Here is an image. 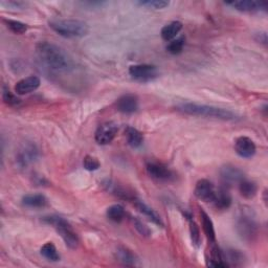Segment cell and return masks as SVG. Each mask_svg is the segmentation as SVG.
<instances>
[{"instance_id": "6da1fadb", "label": "cell", "mask_w": 268, "mask_h": 268, "mask_svg": "<svg viewBox=\"0 0 268 268\" xmlns=\"http://www.w3.org/2000/svg\"><path fill=\"white\" fill-rule=\"evenodd\" d=\"M36 54L41 64L52 72H67L73 67V61L69 55L54 43L39 42L36 45Z\"/></svg>"}, {"instance_id": "7a4b0ae2", "label": "cell", "mask_w": 268, "mask_h": 268, "mask_svg": "<svg viewBox=\"0 0 268 268\" xmlns=\"http://www.w3.org/2000/svg\"><path fill=\"white\" fill-rule=\"evenodd\" d=\"M177 110L189 115L209 117V119L221 120V121H234L237 120V115L230 110L219 108L209 105H200L195 103H182L179 104Z\"/></svg>"}, {"instance_id": "3957f363", "label": "cell", "mask_w": 268, "mask_h": 268, "mask_svg": "<svg viewBox=\"0 0 268 268\" xmlns=\"http://www.w3.org/2000/svg\"><path fill=\"white\" fill-rule=\"evenodd\" d=\"M49 27L59 36L69 39L85 37L89 32V26L86 22L75 19H59L49 21Z\"/></svg>"}, {"instance_id": "277c9868", "label": "cell", "mask_w": 268, "mask_h": 268, "mask_svg": "<svg viewBox=\"0 0 268 268\" xmlns=\"http://www.w3.org/2000/svg\"><path fill=\"white\" fill-rule=\"evenodd\" d=\"M43 221L49 225H52L57 232L63 239L67 247L71 249H76L79 245V237L77 232L74 230L69 221H66L64 218L56 215H50L43 218Z\"/></svg>"}, {"instance_id": "5b68a950", "label": "cell", "mask_w": 268, "mask_h": 268, "mask_svg": "<svg viewBox=\"0 0 268 268\" xmlns=\"http://www.w3.org/2000/svg\"><path fill=\"white\" fill-rule=\"evenodd\" d=\"M237 230L243 240L253 242L258 234V224L253 217L242 214L237 222Z\"/></svg>"}, {"instance_id": "8992f818", "label": "cell", "mask_w": 268, "mask_h": 268, "mask_svg": "<svg viewBox=\"0 0 268 268\" xmlns=\"http://www.w3.org/2000/svg\"><path fill=\"white\" fill-rule=\"evenodd\" d=\"M129 75L139 82H151L158 78L159 72L157 67L151 64H136L130 66Z\"/></svg>"}, {"instance_id": "52a82bcc", "label": "cell", "mask_w": 268, "mask_h": 268, "mask_svg": "<svg viewBox=\"0 0 268 268\" xmlns=\"http://www.w3.org/2000/svg\"><path fill=\"white\" fill-rule=\"evenodd\" d=\"M147 173L151 178H153L157 181H171L175 178L174 173L161 162L157 161H150L146 164Z\"/></svg>"}, {"instance_id": "ba28073f", "label": "cell", "mask_w": 268, "mask_h": 268, "mask_svg": "<svg viewBox=\"0 0 268 268\" xmlns=\"http://www.w3.org/2000/svg\"><path fill=\"white\" fill-rule=\"evenodd\" d=\"M117 131H119V127L113 122H106L99 125L94 134L95 142L99 145H108L114 140Z\"/></svg>"}, {"instance_id": "9c48e42d", "label": "cell", "mask_w": 268, "mask_h": 268, "mask_svg": "<svg viewBox=\"0 0 268 268\" xmlns=\"http://www.w3.org/2000/svg\"><path fill=\"white\" fill-rule=\"evenodd\" d=\"M216 189L214 184L208 180V179H200L197 181L195 189H194V194L195 196L201 200L205 201V203H212L215 199L216 196Z\"/></svg>"}, {"instance_id": "30bf717a", "label": "cell", "mask_w": 268, "mask_h": 268, "mask_svg": "<svg viewBox=\"0 0 268 268\" xmlns=\"http://www.w3.org/2000/svg\"><path fill=\"white\" fill-rule=\"evenodd\" d=\"M234 151L243 158H251L256 154L257 147L251 139L247 137H240L234 142Z\"/></svg>"}, {"instance_id": "8fae6325", "label": "cell", "mask_w": 268, "mask_h": 268, "mask_svg": "<svg viewBox=\"0 0 268 268\" xmlns=\"http://www.w3.org/2000/svg\"><path fill=\"white\" fill-rule=\"evenodd\" d=\"M220 176L227 186H231L233 183H240L243 179H245L243 171L232 164L223 165L220 169Z\"/></svg>"}, {"instance_id": "7c38bea8", "label": "cell", "mask_w": 268, "mask_h": 268, "mask_svg": "<svg viewBox=\"0 0 268 268\" xmlns=\"http://www.w3.org/2000/svg\"><path fill=\"white\" fill-rule=\"evenodd\" d=\"M115 106L117 111L125 114H131L137 112L139 109V98L136 94L127 93L116 100Z\"/></svg>"}, {"instance_id": "4fadbf2b", "label": "cell", "mask_w": 268, "mask_h": 268, "mask_svg": "<svg viewBox=\"0 0 268 268\" xmlns=\"http://www.w3.org/2000/svg\"><path fill=\"white\" fill-rule=\"evenodd\" d=\"M41 81L37 76H29L17 82L15 85L16 94L23 95L37 90L40 86Z\"/></svg>"}, {"instance_id": "5bb4252c", "label": "cell", "mask_w": 268, "mask_h": 268, "mask_svg": "<svg viewBox=\"0 0 268 268\" xmlns=\"http://www.w3.org/2000/svg\"><path fill=\"white\" fill-rule=\"evenodd\" d=\"M38 155L39 152L36 146L32 144H26L20 149L18 155H17V162L21 168H25L29 163L35 161L38 158Z\"/></svg>"}, {"instance_id": "9a60e30c", "label": "cell", "mask_w": 268, "mask_h": 268, "mask_svg": "<svg viewBox=\"0 0 268 268\" xmlns=\"http://www.w3.org/2000/svg\"><path fill=\"white\" fill-rule=\"evenodd\" d=\"M227 6L232 7L237 11L244 13H255V12H265L267 10V4L262 2H250V0H240V2L226 3Z\"/></svg>"}, {"instance_id": "2e32d148", "label": "cell", "mask_w": 268, "mask_h": 268, "mask_svg": "<svg viewBox=\"0 0 268 268\" xmlns=\"http://www.w3.org/2000/svg\"><path fill=\"white\" fill-rule=\"evenodd\" d=\"M115 259L126 266H137L139 263V257L132 250L125 246H119L114 253Z\"/></svg>"}, {"instance_id": "e0dca14e", "label": "cell", "mask_w": 268, "mask_h": 268, "mask_svg": "<svg viewBox=\"0 0 268 268\" xmlns=\"http://www.w3.org/2000/svg\"><path fill=\"white\" fill-rule=\"evenodd\" d=\"M48 200L42 194H27L22 197V205L30 209H41L47 206Z\"/></svg>"}, {"instance_id": "ac0fdd59", "label": "cell", "mask_w": 268, "mask_h": 268, "mask_svg": "<svg viewBox=\"0 0 268 268\" xmlns=\"http://www.w3.org/2000/svg\"><path fill=\"white\" fill-rule=\"evenodd\" d=\"M200 216H201V223H203V229L206 234V237L210 244L216 243V232L214 228V223L210 216L204 211L200 210Z\"/></svg>"}, {"instance_id": "d6986e66", "label": "cell", "mask_w": 268, "mask_h": 268, "mask_svg": "<svg viewBox=\"0 0 268 268\" xmlns=\"http://www.w3.org/2000/svg\"><path fill=\"white\" fill-rule=\"evenodd\" d=\"M213 205L218 210H227L231 205V197L226 188H221L216 191V196Z\"/></svg>"}, {"instance_id": "ffe728a7", "label": "cell", "mask_w": 268, "mask_h": 268, "mask_svg": "<svg viewBox=\"0 0 268 268\" xmlns=\"http://www.w3.org/2000/svg\"><path fill=\"white\" fill-rule=\"evenodd\" d=\"M182 23L180 21H172L161 28L160 36L164 41L170 42L176 38L179 31L182 29Z\"/></svg>"}, {"instance_id": "44dd1931", "label": "cell", "mask_w": 268, "mask_h": 268, "mask_svg": "<svg viewBox=\"0 0 268 268\" xmlns=\"http://www.w3.org/2000/svg\"><path fill=\"white\" fill-rule=\"evenodd\" d=\"M133 201H134V204H136V207L138 208V210L141 213H143L145 216H147L151 221H152L153 223H155L156 225H159V226L163 225L160 216L153 209H151L150 207H148L146 204H144L143 201H141V200L134 199Z\"/></svg>"}, {"instance_id": "7402d4cb", "label": "cell", "mask_w": 268, "mask_h": 268, "mask_svg": "<svg viewBox=\"0 0 268 268\" xmlns=\"http://www.w3.org/2000/svg\"><path fill=\"white\" fill-rule=\"evenodd\" d=\"M125 133L127 138V143L132 148H140L143 145L144 136L140 130L133 127H127Z\"/></svg>"}, {"instance_id": "603a6c76", "label": "cell", "mask_w": 268, "mask_h": 268, "mask_svg": "<svg viewBox=\"0 0 268 268\" xmlns=\"http://www.w3.org/2000/svg\"><path fill=\"white\" fill-rule=\"evenodd\" d=\"M239 191H240V194L244 198L251 199V198H254L257 195L258 186L256 184V182H254V181L243 179L239 183Z\"/></svg>"}, {"instance_id": "cb8c5ba5", "label": "cell", "mask_w": 268, "mask_h": 268, "mask_svg": "<svg viewBox=\"0 0 268 268\" xmlns=\"http://www.w3.org/2000/svg\"><path fill=\"white\" fill-rule=\"evenodd\" d=\"M40 254L50 262H58L60 260V255L58 253V250L52 242L45 243L40 249Z\"/></svg>"}, {"instance_id": "d4e9b609", "label": "cell", "mask_w": 268, "mask_h": 268, "mask_svg": "<svg viewBox=\"0 0 268 268\" xmlns=\"http://www.w3.org/2000/svg\"><path fill=\"white\" fill-rule=\"evenodd\" d=\"M107 218L113 222H121L125 218V209L121 205H113L107 209Z\"/></svg>"}, {"instance_id": "484cf974", "label": "cell", "mask_w": 268, "mask_h": 268, "mask_svg": "<svg viewBox=\"0 0 268 268\" xmlns=\"http://www.w3.org/2000/svg\"><path fill=\"white\" fill-rule=\"evenodd\" d=\"M223 257L225 262L230 266H240L243 264L244 261V256L240 253L239 250H234V249H229L226 253H223Z\"/></svg>"}, {"instance_id": "4316f807", "label": "cell", "mask_w": 268, "mask_h": 268, "mask_svg": "<svg viewBox=\"0 0 268 268\" xmlns=\"http://www.w3.org/2000/svg\"><path fill=\"white\" fill-rule=\"evenodd\" d=\"M184 44H186V37L184 36L173 39L166 46L168 53H170L171 55H179L180 53H182Z\"/></svg>"}, {"instance_id": "83f0119b", "label": "cell", "mask_w": 268, "mask_h": 268, "mask_svg": "<svg viewBox=\"0 0 268 268\" xmlns=\"http://www.w3.org/2000/svg\"><path fill=\"white\" fill-rule=\"evenodd\" d=\"M4 22L6 23L7 27L14 34L17 35H22L27 30V25L21 21L18 20H12V19H5Z\"/></svg>"}, {"instance_id": "f1b7e54d", "label": "cell", "mask_w": 268, "mask_h": 268, "mask_svg": "<svg viewBox=\"0 0 268 268\" xmlns=\"http://www.w3.org/2000/svg\"><path fill=\"white\" fill-rule=\"evenodd\" d=\"M188 220L190 224V234H191V240L195 247H199L201 243V236H200V229L197 225V223L192 219L191 216H188Z\"/></svg>"}, {"instance_id": "f546056e", "label": "cell", "mask_w": 268, "mask_h": 268, "mask_svg": "<svg viewBox=\"0 0 268 268\" xmlns=\"http://www.w3.org/2000/svg\"><path fill=\"white\" fill-rule=\"evenodd\" d=\"M3 99L4 102L9 106H17L21 103V100L17 97L13 92L10 91L6 86L3 87Z\"/></svg>"}, {"instance_id": "4dcf8cb0", "label": "cell", "mask_w": 268, "mask_h": 268, "mask_svg": "<svg viewBox=\"0 0 268 268\" xmlns=\"http://www.w3.org/2000/svg\"><path fill=\"white\" fill-rule=\"evenodd\" d=\"M139 5L154 9V10H161V9L169 7L170 3L164 2V0H146V2H140Z\"/></svg>"}, {"instance_id": "1f68e13d", "label": "cell", "mask_w": 268, "mask_h": 268, "mask_svg": "<svg viewBox=\"0 0 268 268\" xmlns=\"http://www.w3.org/2000/svg\"><path fill=\"white\" fill-rule=\"evenodd\" d=\"M83 165L87 171H96L100 168V163L97 160V158L91 155H86L85 157H84Z\"/></svg>"}, {"instance_id": "d6a6232c", "label": "cell", "mask_w": 268, "mask_h": 268, "mask_svg": "<svg viewBox=\"0 0 268 268\" xmlns=\"http://www.w3.org/2000/svg\"><path fill=\"white\" fill-rule=\"evenodd\" d=\"M133 223H134V227L137 228V230L142 234V236L144 237L151 236V230L149 229V227L145 223H143L141 220H139L138 218H134Z\"/></svg>"}]
</instances>
